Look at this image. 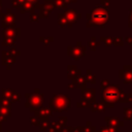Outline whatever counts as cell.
<instances>
[{
	"label": "cell",
	"instance_id": "6da1fadb",
	"mask_svg": "<svg viewBox=\"0 0 132 132\" xmlns=\"http://www.w3.org/2000/svg\"><path fill=\"white\" fill-rule=\"evenodd\" d=\"M125 97V94L122 90H119L117 86H108L105 89H102L101 102L106 106H113L114 102L122 100Z\"/></svg>",
	"mask_w": 132,
	"mask_h": 132
},
{
	"label": "cell",
	"instance_id": "7a4b0ae2",
	"mask_svg": "<svg viewBox=\"0 0 132 132\" xmlns=\"http://www.w3.org/2000/svg\"><path fill=\"white\" fill-rule=\"evenodd\" d=\"M88 20H89V25L93 26H98V27H103L107 20H108V11L107 9L103 7H96L93 9V11L88 14Z\"/></svg>",
	"mask_w": 132,
	"mask_h": 132
},
{
	"label": "cell",
	"instance_id": "3957f363",
	"mask_svg": "<svg viewBox=\"0 0 132 132\" xmlns=\"http://www.w3.org/2000/svg\"><path fill=\"white\" fill-rule=\"evenodd\" d=\"M50 106L54 111H64L70 106V99L66 95H55L51 99Z\"/></svg>",
	"mask_w": 132,
	"mask_h": 132
},
{
	"label": "cell",
	"instance_id": "277c9868",
	"mask_svg": "<svg viewBox=\"0 0 132 132\" xmlns=\"http://www.w3.org/2000/svg\"><path fill=\"white\" fill-rule=\"evenodd\" d=\"M27 106L30 105L32 107H37L41 105L42 102V95H36V94H27Z\"/></svg>",
	"mask_w": 132,
	"mask_h": 132
},
{
	"label": "cell",
	"instance_id": "5b68a950",
	"mask_svg": "<svg viewBox=\"0 0 132 132\" xmlns=\"http://www.w3.org/2000/svg\"><path fill=\"white\" fill-rule=\"evenodd\" d=\"M35 113H36V118L39 119L42 122L43 121H47V118L51 116V111L47 108H39V109H36Z\"/></svg>",
	"mask_w": 132,
	"mask_h": 132
},
{
	"label": "cell",
	"instance_id": "8992f818",
	"mask_svg": "<svg viewBox=\"0 0 132 132\" xmlns=\"http://www.w3.org/2000/svg\"><path fill=\"white\" fill-rule=\"evenodd\" d=\"M82 98L84 100L86 101H94L95 99V90L93 89H88V90H85L84 93H82Z\"/></svg>",
	"mask_w": 132,
	"mask_h": 132
},
{
	"label": "cell",
	"instance_id": "52a82bcc",
	"mask_svg": "<svg viewBox=\"0 0 132 132\" xmlns=\"http://www.w3.org/2000/svg\"><path fill=\"white\" fill-rule=\"evenodd\" d=\"M14 21H15V15H14V14H6V15H4V18H3L2 26H3V27L11 26Z\"/></svg>",
	"mask_w": 132,
	"mask_h": 132
},
{
	"label": "cell",
	"instance_id": "ba28073f",
	"mask_svg": "<svg viewBox=\"0 0 132 132\" xmlns=\"http://www.w3.org/2000/svg\"><path fill=\"white\" fill-rule=\"evenodd\" d=\"M65 19L67 20V21H70V23H72V22H74L77 18H79V14L77 15L76 14V12H75V10H67L66 12H65Z\"/></svg>",
	"mask_w": 132,
	"mask_h": 132
},
{
	"label": "cell",
	"instance_id": "9c48e42d",
	"mask_svg": "<svg viewBox=\"0 0 132 132\" xmlns=\"http://www.w3.org/2000/svg\"><path fill=\"white\" fill-rule=\"evenodd\" d=\"M106 122L109 126H111L112 128H116L119 125H123V123H121L117 118H106Z\"/></svg>",
	"mask_w": 132,
	"mask_h": 132
},
{
	"label": "cell",
	"instance_id": "30bf717a",
	"mask_svg": "<svg viewBox=\"0 0 132 132\" xmlns=\"http://www.w3.org/2000/svg\"><path fill=\"white\" fill-rule=\"evenodd\" d=\"M0 114H2L3 117L5 116H9L10 114V110H9V107H6V106H1L0 105Z\"/></svg>",
	"mask_w": 132,
	"mask_h": 132
},
{
	"label": "cell",
	"instance_id": "8fae6325",
	"mask_svg": "<svg viewBox=\"0 0 132 132\" xmlns=\"http://www.w3.org/2000/svg\"><path fill=\"white\" fill-rule=\"evenodd\" d=\"M13 93H14V92L11 91V90H3V97L5 96V98H7V99H11Z\"/></svg>",
	"mask_w": 132,
	"mask_h": 132
},
{
	"label": "cell",
	"instance_id": "7c38bea8",
	"mask_svg": "<svg viewBox=\"0 0 132 132\" xmlns=\"http://www.w3.org/2000/svg\"><path fill=\"white\" fill-rule=\"evenodd\" d=\"M55 5L59 8H64L66 6V3L64 2V0H55Z\"/></svg>",
	"mask_w": 132,
	"mask_h": 132
},
{
	"label": "cell",
	"instance_id": "4fadbf2b",
	"mask_svg": "<svg viewBox=\"0 0 132 132\" xmlns=\"http://www.w3.org/2000/svg\"><path fill=\"white\" fill-rule=\"evenodd\" d=\"M100 132H117V129L112 127H101Z\"/></svg>",
	"mask_w": 132,
	"mask_h": 132
},
{
	"label": "cell",
	"instance_id": "5bb4252c",
	"mask_svg": "<svg viewBox=\"0 0 132 132\" xmlns=\"http://www.w3.org/2000/svg\"><path fill=\"white\" fill-rule=\"evenodd\" d=\"M125 118L129 120L132 119V108H125Z\"/></svg>",
	"mask_w": 132,
	"mask_h": 132
},
{
	"label": "cell",
	"instance_id": "9a60e30c",
	"mask_svg": "<svg viewBox=\"0 0 132 132\" xmlns=\"http://www.w3.org/2000/svg\"><path fill=\"white\" fill-rule=\"evenodd\" d=\"M92 110H93V111H103L104 108L102 107L101 104H95V106L92 108Z\"/></svg>",
	"mask_w": 132,
	"mask_h": 132
},
{
	"label": "cell",
	"instance_id": "2e32d148",
	"mask_svg": "<svg viewBox=\"0 0 132 132\" xmlns=\"http://www.w3.org/2000/svg\"><path fill=\"white\" fill-rule=\"evenodd\" d=\"M76 81H77L76 84H77V86H78L79 88H84V87H85V79H84L82 77H78Z\"/></svg>",
	"mask_w": 132,
	"mask_h": 132
},
{
	"label": "cell",
	"instance_id": "e0dca14e",
	"mask_svg": "<svg viewBox=\"0 0 132 132\" xmlns=\"http://www.w3.org/2000/svg\"><path fill=\"white\" fill-rule=\"evenodd\" d=\"M23 8H25V9H23V10H22V12H25V11H27V10H29V9H32L31 3H30V2H26V3L24 4Z\"/></svg>",
	"mask_w": 132,
	"mask_h": 132
},
{
	"label": "cell",
	"instance_id": "ac0fdd59",
	"mask_svg": "<svg viewBox=\"0 0 132 132\" xmlns=\"http://www.w3.org/2000/svg\"><path fill=\"white\" fill-rule=\"evenodd\" d=\"M88 76H87V79L90 81V82H92V84H94L95 82V76L94 75H92L91 73H90V71H88Z\"/></svg>",
	"mask_w": 132,
	"mask_h": 132
},
{
	"label": "cell",
	"instance_id": "d6986e66",
	"mask_svg": "<svg viewBox=\"0 0 132 132\" xmlns=\"http://www.w3.org/2000/svg\"><path fill=\"white\" fill-rule=\"evenodd\" d=\"M31 124L32 125H35V126H40V123H39V121H38V119L37 118H31Z\"/></svg>",
	"mask_w": 132,
	"mask_h": 132
},
{
	"label": "cell",
	"instance_id": "ffe728a7",
	"mask_svg": "<svg viewBox=\"0 0 132 132\" xmlns=\"http://www.w3.org/2000/svg\"><path fill=\"white\" fill-rule=\"evenodd\" d=\"M48 128V122L47 121H43V123L40 125V129L41 130H45Z\"/></svg>",
	"mask_w": 132,
	"mask_h": 132
},
{
	"label": "cell",
	"instance_id": "44dd1931",
	"mask_svg": "<svg viewBox=\"0 0 132 132\" xmlns=\"http://www.w3.org/2000/svg\"><path fill=\"white\" fill-rule=\"evenodd\" d=\"M101 4H102V5L104 4L105 6H107V5L109 4V1H108V0H101Z\"/></svg>",
	"mask_w": 132,
	"mask_h": 132
},
{
	"label": "cell",
	"instance_id": "7402d4cb",
	"mask_svg": "<svg viewBox=\"0 0 132 132\" xmlns=\"http://www.w3.org/2000/svg\"><path fill=\"white\" fill-rule=\"evenodd\" d=\"M126 40H127V41H129V43H130V44H132V38H130V37H126Z\"/></svg>",
	"mask_w": 132,
	"mask_h": 132
},
{
	"label": "cell",
	"instance_id": "603a6c76",
	"mask_svg": "<svg viewBox=\"0 0 132 132\" xmlns=\"http://www.w3.org/2000/svg\"><path fill=\"white\" fill-rule=\"evenodd\" d=\"M130 26H132V10L130 11Z\"/></svg>",
	"mask_w": 132,
	"mask_h": 132
},
{
	"label": "cell",
	"instance_id": "cb8c5ba5",
	"mask_svg": "<svg viewBox=\"0 0 132 132\" xmlns=\"http://www.w3.org/2000/svg\"><path fill=\"white\" fill-rule=\"evenodd\" d=\"M28 1H29V2H30V3H31V2H35V1H36V0H28Z\"/></svg>",
	"mask_w": 132,
	"mask_h": 132
},
{
	"label": "cell",
	"instance_id": "d4e9b609",
	"mask_svg": "<svg viewBox=\"0 0 132 132\" xmlns=\"http://www.w3.org/2000/svg\"><path fill=\"white\" fill-rule=\"evenodd\" d=\"M72 1H76V0H72Z\"/></svg>",
	"mask_w": 132,
	"mask_h": 132
},
{
	"label": "cell",
	"instance_id": "484cf974",
	"mask_svg": "<svg viewBox=\"0 0 132 132\" xmlns=\"http://www.w3.org/2000/svg\"><path fill=\"white\" fill-rule=\"evenodd\" d=\"M7 132H9V131H7Z\"/></svg>",
	"mask_w": 132,
	"mask_h": 132
}]
</instances>
